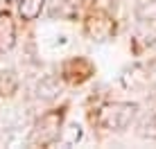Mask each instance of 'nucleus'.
<instances>
[{
  "instance_id": "obj_1",
  "label": "nucleus",
  "mask_w": 156,
  "mask_h": 149,
  "mask_svg": "<svg viewBox=\"0 0 156 149\" xmlns=\"http://www.w3.org/2000/svg\"><path fill=\"white\" fill-rule=\"evenodd\" d=\"M138 113V106L131 102H111L104 104L98 111V124L102 129H109V131H125L129 124L133 122Z\"/></svg>"
},
{
  "instance_id": "obj_4",
  "label": "nucleus",
  "mask_w": 156,
  "mask_h": 149,
  "mask_svg": "<svg viewBox=\"0 0 156 149\" xmlns=\"http://www.w3.org/2000/svg\"><path fill=\"white\" fill-rule=\"evenodd\" d=\"M43 7V0H20V12H23L25 18H36Z\"/></svg>"
},
{
  "instance_id": "obj_6",
  "label": "nucleus",
  "mask_w": 156,
  "mask_h": 149,
  "mask_svg": "<svg viewBox=\"0 0 156 149\" xmlns=\"http://www.w3.org/2000/svg\"><path fill=\"white\" fill-rule=\"evenodd\" d=\"M143 72H145V79H147V86H156V57L149 59L147 63H143Z\"/></svg>"
},
{
  "instance_id": "obj_5",
  "label": "nucleus",
  "mask_w": 156,
  "mask_h": 149,
  "mask_svg": "<svg viewBox=\"0 0 156 149\" xmlns=\"http://www.w3.org/2000/svg\"><path fill=\"white\" fill-rule=\"evenodd\" d=\"M138 133H140L143 138H152V140H156V113L147 115V118L140 122V129H138Z\"/></svg>"
},
{
  "instance_id": "obj_3",
  "label": "nucleus",
  "mask_w": 156,
  "mask_h": 149,
  "mask_svg": "<svg viewBox=\"0 0 156 149\" xmlns=\"http://www.w3.org/2000/svg\"><path fill=\"white\" fill-rule=\"evenodd\" d=\"M14 43V25L7 14H0V52L9 50Z\"/></svg>"
},
{
  "instance_id": "obj_2",
  "label": "nucleus",
  "mask_w": 156,
  "mask_h": 149,
  "mask_svg": "<svg viewBox=\"0 0 156 149\" xmlns=\"http://www.w3.org/2000/svg\"><path fill=\"white\" fill-rule=\"evenodd\" d=\"M113 32H115V25L111 20V16H106L104 12L93 14L86 20V34L93 41H106V39L113 36Z\"/></svg>"
}]
</instances>
